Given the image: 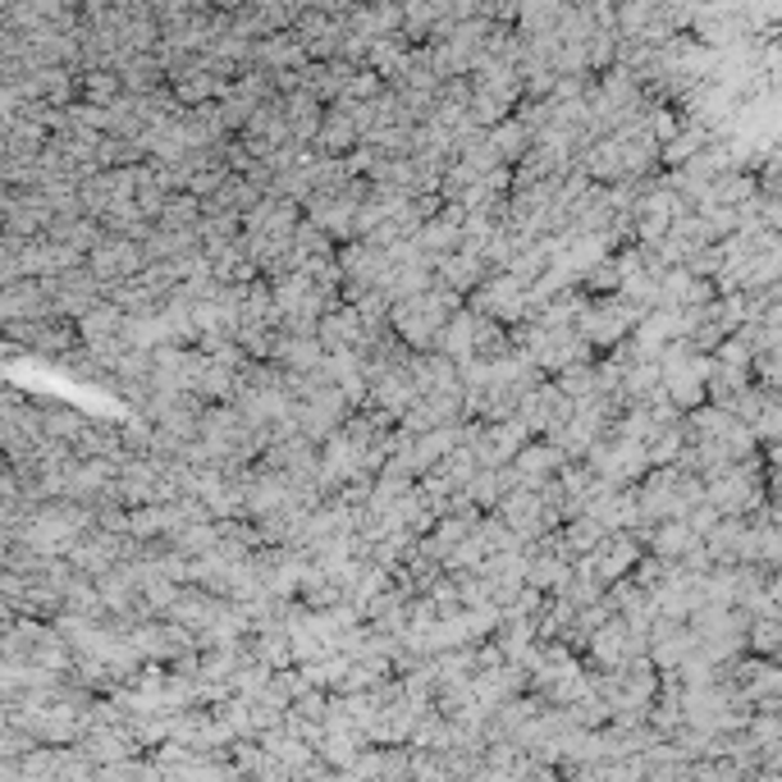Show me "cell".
<instances>
[{
    "label": "cell",
    "instance_id": "obj_1",
    "mask_svg": "<svg viewBox=\"0 0 782 782\" xmlns=\"http://www.w3.org/2000/svg\"><path fill=\"white\" fill-rule=\"evenodd\" d=\"M472 316L485 321H526V288L512 284L508 275H489L481 284V294H472Z\"/></svg>",
    "mask_w": 782,
    "mask_h": 782
},
{
    "label": "cell",
    "instance_id": "obj_2",
    "mask_svg": "<svg viewBox=\"0 0 782 782\" xmlns=\"http://www.w3.org/2000/svg\"><path fill=\"white\" fill-rule=\"evenodd\" d=\"M508 467H512V476H518V489H531V495H535V489H541L545 481H554L558 472H563L568 458L558 454L554 444H535V439H531Z\"/></svg>",
    "mask_w": 782,
    "mask_h": 782
},
{
    "label": "cell",
    "instance_id": "obj_3",
    "mask_svg": "<svg viewBox=\"0 0 782 782\" xmlns=\"http://www.w3.org/2000/svg\"><path fill=\"white\" fill-rule=\"evenodd\" d=\"M362 316L348 307V302H339V307H330L325 316L316 321V344H321V352L330 357V352H348V348H357L362 344Z\"/></svg>",
    "mask_w": 782,
    "mask_h": 782
},
{
    "label": "cell",
    "instance_id": "obj_4",
    "mask_svg": "<svg viewBox=\"0 0 782 782\" xmlns=\"http://www.w3.org/2000/svg\"><path fill=\"white\" fill-rule=\"evenodd\" d=\"M472 334H476V316L472 311H454L449 321H444V330L435 334V348H439V357H449L454 367H467L472 362Z\"/></svg>",
    "mask_w": 782,
    "mask_h": 782
},
{
    "label": "cell",
    "instance_id": "obj_5",
    "mask_svg": "<svg viewBox=\"0 0 782 782\" xmlns=\"http://www.w3.org/2000/svg\"><path fill=\"white\" fill-rule=\"evenodd\" d=\"M435 280L444 288H454V294H467V288L485 284V261L481 257H467V252H449L435 261Z\"/></svg>",
    "mask_w": 782,
    "mask_h": 782
},
{
    "label": "cell",
    "instance_id": "obj_6",
    "mask_svg": "<svg viewBox=\"0 0 782 782\" xmlns=\"http://www.w3.org/2000/svg\"><path fill=\"white\" fill-rule=\"evenodd\" d=\"M352 142H362V138H357V128H352V120L344 115L339 105H330L325 120H321V128H316V138H311V147H321L316 156H334V161H339V156H344Z\"/></svg>",
    "mask_w": 782,
    "mask_h": 782
},
{
    "label": "cell",
    "instance_id": "obj_7",
    "mask_svg": "<svg viewBox=\"0 0 782 782\" xmlns=\"http://www.w3.org/2000/svg\"><path fill=\"white\" fill-rule=\"evenodd\" d=\"M645 541H650V558H663V563H678L691 545H700L696 535L686 531V522H659Z\"/></svg>",
    "mask_w": 782,
    "mask_h": 782
},
{
    "label": "cell",
    "instance_id": "obj_8",
    "mask_svg": "<svg viewBox=\"0 0 782 782\" xmlns=\"http://www.w3.org/2000/svg\"><path fill=\"white\" fill-rule=\"evenodd\" d=\"M485 138H489V147L499 151V161H504V165H522V161H526V151H531V133H526L518 120H512V115H508L504 124L489 128Z\"/></svg>",
    "mask_w": 782,
    "mask_h": 782
},
{
    "label": "cell",
    "instance_id": "obj_9",
    "mask_svg": "<svg viewBox=\"0 0 782 782\" xmlns=\"http://www.w3.org/2000/svg\"><path fill=\"white\" fill-rule=\"evenodd\" d=\"M705 147H709V133H700V128H691V124H686V128H678L673 138L659 147V161H668L673 170H682L686 161H696Z\"/></svg>",
    "mask_w": 782,
    "mask_h": 782
},
{
    "label": "cell",
    "instance_id": "obj_10",
    "mask_svg": "<svg viewBox=\"0 0 782 782\" xmlns=\"http://www.w3.org/2000/svg\"><path fill=\"white\" fill-rule=\"evenodd\" d=\"M622 645H628V628H622V622H605V628L595 632V655H599V663H618Z\"/></svg>",
    "mask_w": 782,
    "mask_h": 782
},
{
    "label": "cell",
    "instance_id": "obj_11",
    "mask_svg": "<svg viewBox=\"0 0 782 782\" xmlns=\"http://www.w3.org/2000/svg\"><path fill=\"white\" fill-rule=\"evenodd\" d=\"M138 248H133V243H110V248L97 257V271L101 275H110V271H138Z\"/></svg>",
    "mask_w": 782,
    "mask_h": 782
},
{
    "label": "cell",
    "instance_id": "obj_12",
    "mask_svg": "<svg viewBox=\"0 0 782 782\" xmlns=\"http://www.w3.org/2000/svg\"><path fill=\"white\" fill-rule=\"evenodd\" d=\"M161 74H165V70L156 64V55H138V60H128V70H124L128 87H138V92H151L156 78H161Z\"/></svg>",
    "mask_w": 782,
    "mask_h": 782
},
{
    "label": "cell",
    "instance_id": "obj_13",
    "mask_svg": "<svg viewBox=\"0 0 782 782\" xmlns=\"http://www.w3.org/2000/svg\"><path fill=\"white\" fill-rule=\"evenodd\" d=\"M581 280H586V288H599V294H605V298H609V294H618V284H622V275H618L613 257H609V261H599L595 271H586Z\"/></svg>",
    "mask_w": 782,
    "mask_h": 782
}]
</instances>
